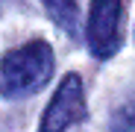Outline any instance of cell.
Instances as JSON below:
<instances>
[{
  "mask_svg": "<svg viewBox=\"0 0 135 132\" xmlns=\"http://www.w3.org/2000/svg\"><path fill=\"white\" fill-rule=\"evenodd\" d=\"M53 47L41 38L9 50L0 62V94L12 100L35 94L53 76Z\"/></svg>",
  "mask_w": 135,
  "mask_h": 132,
  "instance_id": "cell-1",
  "label": "cell"
},
{
  "mask_svg": "<svg viewBox=\"0 0 135 132\" xmlns=\"http://www.w3.org/2000/svg\"><path fill=\"white\" fill-rule=\"evenodd\" d=\"M120 18L123 3L120 0H91L88 9V47L97 59H112L120 47Z\"/></svg>",
  "mask_w": 135,
  "mask_h": 132,
  "instance_id": "cell-2",
  "label": "cell"
},
{
  "mask_svg": "<svg viewBox=\"0 0 135 132\" xmlns=\"http://www.w3.org/2000/svg\"><path fill=\"white\" fill-rule=\"evenodd\" d=\"M112 132H135V94L112 112Z\"/></svg>",
  "mask_w": 135,
  "mask_h": 132,
  "instance_id": "cell-5",
  "label": "cell"
},
{
  "mask_svg": "<svg viewBox=\"0 0 135 132\" xmlns=\"http://www.w3.org/2000/svg\"><path fill=\"white\" fill-rule=\"evenodd\" d=\"M85 118V91H82V79L76 74H65L56 94L47 106V112L41 118L38 132H65L68 126H74Z\"/></svg>",
  "mask_w": 135,
  "mask_h": 132,
  "instance_id": "cell-3",
  "label": "cell"
},
{
  "mask_svg": "<svg viewBox=\"0 0 135 132\" xmlns=\"http://www.w3.org/2000/svg\"><path fill=\"white\" fill-rule=\"evenodd\" d=\"M44 9H47V15L68 35H76V30H79V6H76V0H44Z\"/></svg>",
  "mask_w": 135,
  "mask_h": 132,
  "instance_id": "cell-4",
  "label": "cell"
}]
</instances>
